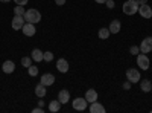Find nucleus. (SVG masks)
<instances>
[{
  "label": "nucleus",
  "instance_id": "1",
  "mask_svg": "<svg viewBox=\"0 0 152 113\" xmlns=\"http://www.w3.org/2000/svg\"><path fill=\"white\" fill-rule=\"evenodd\" d=\"M24 20H26L28 23H38L41 20V14H40V11L38 9H35V8H31V9H28L26 12H24Z\"/></svg>",
  "mask_w": 152,
  "mask_h": 113
},
{
  "label": "nucleus",
  "instance_id": "2",
  "mask_svg": "<svg viewBox=\"0 0 152 113\" xmlns=\"http://www.w3.org/2000/svg\"><path fill=\"white\" fill-rule=\"evenodd\" d=\"M122 11L126 16H134V14L138 12V5H137L135 0H126V2L123 3V6H122Z\"/></svg>",
  "mask_w": 152,
  "mask_h": 113
},
{
  "label": "nucleus",
  "instance_id": "3",
  "mask_svg": "<svg viewBox=\"0 0 152 113\" xmlns=\"http://www.w3.org/2000/svg\"><path fill=\"white\" fill-rule=\"evenodd\" d=\"M149 64H151V61H149V57L146 54H138L137 55V66L140 67L142 70H148L149 69Z\"/></svg>",
  "mask_w": 152,
  "mask_h": 113
},
{
  "label": "nucleus",
  "instance_id": "4",
  "mask_svg": "<svg viewBox=\"0 0 152 113\" xmlns=\"http://www.w3.org/2000/svg\"><path fill=\"white\" fill-rule=\"evenodd\" d=\"M140 78H142V75H140V72H138L135 67H131V69L126 70V80L131 81L132 84L138 83V81H140Z\"/></svg>",
  "mask_w": 152,
  "mask_h": 113
},
{
  "label": "nucleus",
  "instance_id": "5",
  "mask_svg": "<svg viewBox=\"0 0 152 113\" xmlns=\"http://www.w3.org/2000/svg\"><path fill=\"white\" fill-rule=\"evenodd\" d=\"M72 106H73L75 110L84 112V110H87V107H88V101H87L85 98H75L73 103H72Z\"/></svg>",
  "mask_w": 152,
  "mask_h": 113
},
{
  "label": "nucleus",
  "instance_id": "6",
  "mask_svg": "<svg viewBox=\"0 0 152 113\" xmlns=\"http://www.w3.org/2000/svg\"><path fill=\"white\" fill-rule=\"evenodd\" d=\"M24 23H26V20H24L23 16H14L11 26H12V29H15V31H21V28H23Z\"/></svg>",
  "mask_w": 152,
  "mask_h": 113
},
{
  "label": "nucleus",
  "instance_id": "7",
  "mask_svg": "<svg viewBox=\"0 0 152 113\" xmlns=\"http://www.w3.org/2000/svg\"><path fill=\"white\" fill-rule=\"evenodd\" d=\"M21 31H23V34L26 35V37H34L35 32H37V28H35V24H34V23H28V21H26V23L23 24Z\"/></svg>",
  "mask_w": 152,
  "mask_h": 113
},
{
  "label": "nucleus",
  "instance_id": "8",
  "mask_svg": "<svg viewBox=\"0 0 152 113\" xmlns=\"http://www.w3.org/2000/svg\"><path fill=\"white\" fill-rule=\"evenodd\" d=\"M138 14H140L143 18H151L152 17V8L148 3L140 5V6H138Z\"/></svg>",
  "mask_w": 152,
  "mask_h": 113
},
{
  "label": "nucleus",
  "instance_id": "9",
  "mask_svg": "<svg viewBox=\"0 0 152 113\" xmlns=\"http://www.w3.org/2000/svg\"><path fill=\"white\" fill-rule=\"evenodd\" d=\"M152 51V37H146L140 44V52L143 54H149Z\"/></svg>",
  "mask_w": 152,
  "mask_h": 113
},
{
  "label": "nucleus",
  "instance_id": "10",
  "mask_svg": "<svg viewBox=\"0 0 152 113\" xmlns=\"http://www.w3.org/2000/svg\"><path fill=\"white\" fill-rule=\"evenodd\" d=\"M69 61L67 60H64V58H59L58 61H56V69L61 72V73H66V72H69Z\"/></svg>",
  "mask_w": 152,
  "mask_h": 113
},
{
  "label": "nucleus",
  "instance_id": "11",
  "mask_svg": "<svg viewBox=\"0 0 152 113\" xmlns=\"http://www.w3.org/2000/svg\"><path fill=\"white\" fill-rule=\"evenodd\" d=\"M40 83L44 84L46 87H47V86H52V84L55 83V75H52V73H44V75H41Z\"/></svg>",
  "mask_w": 152,
  "mask_h": 113
},
{
  "label": "nucleus",
  "instance_id": "12",
  "mask_svg": "<svg viewBox=\"0 0 152 113\" xmlns=\"http://www.w3.org/2000/svg\"><path fill=\"white\" fill-rule=\"evenodd\" d=\"M2 70H3V73H12L15 70V64H14V61H11V60H6V61H3V66H2Z\"/></svg>",
  "mask_w": 152,
  "mask_h": 113
},
{
  "label": "nucleus",
  "instance_id": "13",
  "mask_svg": "<svg viewBox=\"0 0 152 113\" xmlns=\"http://www.w3.org/2000/svg\"><path fill=\"white\" fill-rule=\"evenodd\" d=\"M58 101H59L61 104H67V103L70 101V93H69V90H66V89L59 90V93H58Z\"/></svg>",
  "mask_w": 152,
  "mask_h": 113
},
{
  "label": "nucleus",
  "instance_id": "14",
  "mask_svg": "<svg viewBox=\"0 0 152 113\" xmlns=\"http://www.w3.org/2000/svg\"><path fill=\"white\" fill-rule=\"evenodd\" d=\"M88 110H90V113H105V107L100 104V103H97V101L91 103Z\"/></svg>",
  "mask_w": 152,
  "mask_h": 113
},
{
  "label": "nucleus",
  "instance_id": "15",
  "mask_svg": "<svg viewBox=\"0 0 152 113\" xmlns=\"http://www.w3.org/2000/svg\"><path fill=\"white\" fill-rule=\"evenodd\" d=\"M31 57H32V60H34V61L41 63V61L44 60V52L41 51V49H34V51L31 52Z\"/></svg>",
  "mask_w": 152,
  "mask_h": 113
},
{
  "label": "nucleus",
  "instance_id": "16",
  "mask_svg": "<svg viewBox=\"0 0 152 113\" xmlns=\"http://www.w3.org/2000/svg\"><path fill=\"white\" fill-rule=\"evenodd\" d=\"M85 99H87V101L88 103H94V101H97V92L94 90V89H88L87 92H85V96H84Z\"/></svg>",
  "mask_w": 152,
  "mask_h": 113
},
{
  "label": "nucleus",
  "instance_id": "17",
  "mask_svg": "<svg viewBox=\"0 0 152 113\" xmlns=\"http://www.w3.org/2000/svg\"><path fill=\"white\" fill-rule=\"evenodd\" d=\"M120 28H122V23L119 20H113L110 23V26H108V29H110L111 34H119L120 32Z\"/></svg>",
  "mask_w": 152,
  "mask_h": 113
},
{
  "label": "nucleus",
  "instance_id": "18",
  "mask_svg": "<svg viewBox=\"0 0 152 113\" xmlns=\"http://www.w3.org/2000/svg\"><path fill=\"white\" fill-rule=\"evenodd\" d=\"M140 89H142V92L149 93V92L152 90V83H151V80H140Z\"/></svg>",
  "mask_w": 152,
  "mask_h": 113
},
{
  "label": "nucleus",
  "instance_id": "19",
  "mask_svg": "<svg viewBox=\"0 0 152 113\" xmlns=\"http://www.w3.org/2000/svg\"><path fill=\"white\" fill-rule=\"evenodd\" d=\"M46 93H47V90H46V86L44 84H37V87H35V95L38 96V98H44L46 96Z\"/></svg>",
  "mask_w": 152,
  "mask_h": 113
},
{
  "label": "nucleus",
  "instance_id": "20",
  "mask_svg": "<svg viewBox=\"0 0 152 113\" xmlns=\"http://www.w3.org/2000/svg\"><path fill=\"white\" fill-rule=\"evenodd\" d=\"M61 103L58 101V99H55V101H50L49 103V112H52V113H56V112H59V109H61Z\"/></svg>",
  "mask_w": 152,
  "mask_h": 113
},
{
  "label": "nucleus",
  "instance_id": "21",
  "mask_svg": "<svg viewBox=\"0 0 152 113\" xmlns=\"http://www.w3.org/2000/svg\"><path fill=\"white\" fill-rule=\"evenodd\" d=\"M110 34H111V32H110L108 28H100L99 32H97V35H99V38H100V40H107L108 37H110Z\"/></svg>",
  "mask_w": 152,
  "mask_h": 113
},
{
  "label": "nucleus",
  "instance_id": "22",
  "mask_svg": "<svg viewBox=\"0 0 152 113\" xmlns=\"http://www.w3.org/2000/svg\"><path fill=\"white\" fill-rule=\"evenodd\" d=\"M31 64H32V57H23V58H21V66H23V67L28 69Z\"/></svg>",
  "mask_w": 152,
  "mask_h": 113
},
{
  "label": "nucleus",
  "instance_id": "23",
  "mask_svg": "<svg viewBox=\"0 0 152 113\" xmlns=\"http://www.w3.org/2000/svg\"><path fill=\"white\" fill-rule=\"evenodd\" d=\"M24 12H26V9H24V6H21V5H17L14 8V16H24Z\"/></svg>",
  "mask_w": 152,
  "mask_h": 113
},
{
  "label": "nucleus",
  "instance_id": "24",
  "mask_svg": "<svg viewBox=\"0 0 152 113\" xmlns=\"http://www.w3.org/2000/svg\"><path fill=\"white\" fill-rule=\"evenodd\" d=\"M28 73L31 75V77H37V75H38V67L31 64V66L28 67Z\"/></svg>",
  "mask_w": 152,
  "mask_h": 113
},
{
  "label": "nucleus",
  "instance_id": "25",
  "mask_svg": "<svg viewBox=\"0 0 152 113\" xmlns=\"http://www.w3.org/2000/svg\"><path fill=\"white\" fill-rule=\"evenodd\" d=\"M129 54H132V55H138V54H140V46H131L129 47Z\"/></svg>",
  "mask_w": 152,
  "mask_h": 113
},
{
  "label": "nucleus",
  "instance_id": "26",
  "mask_svg": "<svg viewBox=\"0 0 152 113\" xmlns=\"http://www.w3.org/2000/svg\"><path fill=\"white\" fill-rule=\"evenodd\" d=\"M53 57H55V55H53L52 52H50V51H47V52H44V60H43V61H47V63H50V61L53 60Z\"/></svg>",
  "mask_w": 152,
  "mask_h": 113
},
{
  "label": "nucleus",
  "instance_id": "27",
  "mask_svg": "<svg viewBox=\"0 0 152 113\" xmlns=\"http://www.w3.org/2000/svg\"><path fill=\"white\" fill-rule=\"evenodd\" d=\"M105 5H107L108 9H114V6H116V5H114V0H107Z\"/></svg>",
  "mask_w": 152,
  "mask_h": 113
},
{
  "label": "nucleus",
  "instance_id": "28",
  "mask_svg": "<svg viewBox=\"0 0 152 113\" xmlns=\"http://www.w3.org/2000/svg\"><path fill=\"white\" fill-rule=\"evenodd\" d=\"M131 86H132V83L126 80V81L123 83V89H125V90H129V89H131Z\"/></svg>",
  "mask_w": 152,
  "mask_h": 113
},
{
  "label": "nucleus",
  "instance_id": "29",
  "mask_svg": "<svg viewBox=\"0 0 152 113\" xmlns=\"http://www.w3.org/2000/svg\"><path fill=\"white\" fill-rule=\"evenodd\" d=\"M28 2H29V0H14V3H15V5H21V6L28 5Z\"/></svg>",
  "mask_w": 152,
  "mask_h": 113
},
{
  "label": "nucleus",
  "instance_id": "30",
  "mask_svg": "<svg viewBox=\"0 0 152 113\" xmlns=\"http://www.w3.org/2000/svg\"><path fill=\"white\" fill-rule=\"evenodd\" d=\"M32 112H34V113H44V109L38 106V107H35V109H34Z\"/></svg>",
  "mask_w": 152,
  "mask_h": 113
},
{
  "label": "nucleus",
  "instance_id": "31",
  "mask_svg": "<svg viewBox=\"0 0 152 113\" xmlns=\"http://www.w3.org/2000/svg\"><path fill=\"white\" fill-rule=\"evenodd\" d=\"M55 3L58 6H62V5H66V0H55Z\"/></svg>",
  "mask_w": 152,
  "mask_h": 113
},
{
  "label": "nucleus",
  "instance_id": "32",
  "mask_svg": "<svg viewBox=\"0 0 152 113\" xmlns=\"http://www.w3.org/2000/svg\"><path fill=\"white\" fill-rule=\"evenodd\" d=\"M137 2V5L140 6V5H145V3H148V0H135Z\"/></svg>",
  "mask_w": 152,
  "mask_h": 113
},
{
  "label": "nucleus",
  "instance_id": "33",
  "mask_svg": "<svg viewBox=\"0 0 152 113\" xmlns=\"http://www.w3.org/2000/svg\"><path fill=\"white\" fill-rule=\"evenodd\" d=\"M38 106H40V107H44V101H43L41 98H40V101H38Z\"/></svg>",
  "mask_w": 152,
  "mask_h": 113
},
{
  "label": "nucleus",
  "instance_id": "34",
  "mask_svg": "<svg viewBox=\"0 0 152 113\" xmlns=\"http://www.w3.org/2000/svg\"><path fill=\"white\" fill-rule=\"evenodd\" d=\"M94 2H96V3H105L107 0H94Z\"/></svg>",
  "mask_w": 152,
  "mask_h": 113
},
{
  "label": "nucleus",
  "instance_id": "35",
  "mask_svg": "<svg viewBox=\"0 0 152 113\" xmlns=\"http://www.w3.org/2000/svg\"><path fill=\"white\" fill-rule=\"evenodd\" d=\"M0 2H3V3H8V2H11V0H0Z\"/></svg>",
  "mask_w": 152,
  "mask_h": 113
}]
</instances>
